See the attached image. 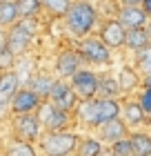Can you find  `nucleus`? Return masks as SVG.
<instances>
[{"mask_svg":"<svg viewBox=\"0 0 151 156\" xmlns=\"http://www.w3.org/2000/svg\"><path fill=\"white\" fill-rule=\"evenodd\" d=\"M120 116V98H87L78 101L74 109V123L76 129L96 132L102 123Z\"/></svg>","mask_w":151,"mask_h":156,"instance_id":"obj_1","label":"nucleus"},{"mask_svg":"<svg viewBox=\"0 0 151 156\" xmlns=\"http://www.w3.org/2000/svg\"><path fill=\"white\" fill-rule=\"evenodd\" d=\"M100 11L93 2H87V0H71V7L67 9L64 18L60 20L64 27V34L78 42L80 38H87L91 34H96L98 25H100Z\"/></svg>","mask_w":151,"mask_h":156,"instance_id":"obj_2","label":"nucleus"},{"mask_svg":"<svg viewBox=\"0 0 151 156\" xmlns=\"http://www.w3.org/2000/svg\"><path fill=\"white\" fill-rule=\"evenodd\" d=\"M38 34V18H27V20H18L13 27L5 29V38H2V47L9 54H13L16 58L27 56L29 49L36 40Z\"/></svg>","mask_w":151,"mask_h":156,"instance_id":"obj_3","label":"nucleus"},{"mask_svg":"<svg viewBox=\"0 0 151 156\" xmlns=\"http://www.w3.org/2000/svg\"><path fill=\"white\" fill-rule=\"evenodd\" d=\"M78 134L76 129H64V132H42L38 138L40 156H74L76 145H78Z\"/></svg>","mask_w":151,"mask_h":156,"instance_id":"obj_4","label":"nucleus"},{"mask_svg":"<svg viewBox=\"0 0 151 156\" xmlns=\"http://www.w3.org/2000/svg\"><path fill=\"white\" fill-rule=\"evenodd\" d=\"M78 54L82 56L87 67H109L113 62V51L100 40L96 34H91L87 38H80L78 42H74Z\"/></svg>","mask_w":151,"mask_h":156,"instance_id":"obj_5","label":"nucleus"},{"mask_svg":"<svg viewBox=\"0 0 151 156\" xmlns=\"http://www.w3.org/2000/svg\"><path fill=\"white\" fill-rule=\"evenodd\" d=\"M36 116H38L42 132H64V129H76L74 123V114L71 112L58 109L51 101H42L36 109Z\"/></svg>","mask_w":151,"mask_h":156,"instance_id":"obj_6","label":"nucleus"},{"mask_svg":"<svg viewBox=\"0 0 151 156\" xmlns=\"http://www.w3.org/2000/svg\"><path fill=\"white\" fill-rule=\"evenodd\" d=\"M7 125H9V134L16 140H25V143H38V138L42 136V125L38 116L33 114H16V116H7Z\"/></svg>","mask_w":151,"mask_h":156,"instance_id":"obj_7","label":"nucleus"},{"mask_svg":"<svg viewBox=\"0 0 151 156\" xmlns=\"http://www.w3.org/2000/svg\"><path fill=\"white\" fill-rule=\"evenodd\" d=\"M80 67H87L82 60V56L78 54L76 45H64L56 51V58H53V76L56 78H62V80H69Z\"/></svg>","mask_w":151,"mask_h":156,"instance_id":"obj_8","label":"nucleus"},{"mask_svg":"<svg viewBox=\"0 0 151 156\" xmlns=\"http://www.w3.org/2000/svg\"><path fill=\"white\" fill-rule=\"evenodd\" d=\"M69 85H71V89L76 91V96L80 98V101L96 98L98 96V72L93 67H80L69 78Z\"/></svg>","mask_w":151,"mask_h":156,"instance_id":"obj_9","label":"nucleus"},{"mask_svg":"<svg viewBox=\"0 0 151 156\" xmlns=\"http://www.w3.org/2000/svg\"><path fill=\"white\" fill-rule=\"evenodd\" d=\"M96 36L105 42L111 51H118V49H125V38H127V29L122 27L116 18H102L96 29Z\"/></svg>","mask_w":151,"mask_h":156,"instance_id":"obj_10","label":"nucleus"},{"mask_svg":"<svg viewBox=\"0 0 151 156\" xmlns=\"http://www.w3.org/2000/svg\"><path fill=\"white\" fill-rule=\"evenodd\" d=\"M47 101H51L58 109H64V112H71V114H74V109H76V105H78V101H80V98H78L76 91L71 89L69 80L56 78V83H53L51 91H49Z\"/></svg>","mask_w":151,"mask_h":156,"instance_id":"obj_11","label":"nucleus"},{"mask_svg":"<svg viewBox=\"0 0 151 156\" xmlns=\"http://www.w3.org/2000/svg\"><path fill=\"white\" fill-rule=\"evenodd\" d=\"M40 103H42V98L36 94V91H31L27 85H20L18 91L11 98V103H9V114L11 116H16V114H33Z\"/></svg>","mask_w":151,"mask_h":156,"instance_id":"obj_12","label":"nucleus"},{"mask_svg":"<svg viewBox=\"0 0 151 156\" xmlns=\"http://www.w3.org/2000/svg\"><path fill=\"white\" fill-rule=\"evenodd\" d=\"M120 118L125 120V125L129 129H140L142 125L149 123V118L145 116V112L138 105L136 96H122L120 98Z\"/></svg>","mask_w":151,"mask_h":156,"instance_id":"obj_13","label":"nucleus"},{"mask_svg":"<svg viewBox=\"0 0 151 156\" xmlns=\"http://www.w3.org/2000/svg\"><path fill=\"white\" fill-rule=\"evenodd\" d=\"M113 18H116L125 29H140V27H147V23H149V16H147V11L142 9V5L118 7Z\"/></svg>","mask_w":151,"mask_h":156,"instance_id":"obj_14","label":"nucleus"},{"mask_svg":"<svg viewBox=\"0 0 151 156\" xmlns=\"http://www.w3.org/2000/svg\"><path fill=\"white\" fill-rule=\"evenodd\" d=\"M129 132H131V129H129V127L125 125V120L118 116V118H111V120H107V123H102L93 134H96V136L109 147L111 143H116V140L129 136Z\"/></svg>","mask_w":151,"mask_h":156,"instance_id":"obj_15","label":"nucleus"},{"mask_svg":"<svg viewBox=\"0 0 151 156\" xmlns=\"http://www.w3.org/2000/svg\"><path fill=\"white\" fill-rule=\"evenodd\" d=\"M118 85H120V94L122 96H136V91L142 87V74L133 65H122L118 69Z\"/></svg>","mask_w":151,"mask_h":156,"instance_id":"obj_16","label":"nucleus"},{"mask_svg":"<svg viewBox=\"0 0 151 156\" xmlns=\"http://www.w3.org/2000/svg\"><path fill=\"white\" fill-rule=\"evenodd\" d=\"M20 87V78L18 74L9 69V72H0V114H9V103L13 94Z\"/></svg>","mask_w":151,"mask_h":156,"instance_id":"obj_17","label":"nucleus"},{"mask_svg":"<svg viewBox=\"0 0 151 156\" xmlns=\"http://www.w3.org/2000/svg\"><path fill=\"white\" fill-rule=\"evenodd\" d=\"M53 83H56L53 72H33L25 85H27L31 91H36V94H38L42 101H47V96H49V91H51Z\"/></svg>","mask_w":151,"mask_h":156,"instance_id":"obj_18","label":"nucleus"},{"mask_svg":"<svg viewBox=\"0 0 151 156\" xmlns=\"http://www.w3.org/2000/svg\"><path fill=\"white\" fill-rule=\"evenodd\" d=\"M105 143L100 140L96 134H91V132H84L78 136V145H76V152L74 156H98L100 152L105 150Z\"/></svg>","mask_w":151,"mask_h":156,"instance_id":"obj_19","label":"nucleus"},{"mask_svg":"<svg viewBox=\"0 0 151 156\" xmlns=\"http://www.w3.org/2000/svg\"><path fill=\"white\" fill-rule=\"evenodd\" d=\"M98 96L100 98H122L116 74H109V72L98 74Z\"/></svg>","mask_w":151,"mask_h":156,"instance_id":"obj_20","label":"nucleus"},{"mask_svg":"<svg viewBox=\"0 0 151 156\" xmlns=\"http://www.w3.org/2000/svg\"><path fill=\"white\" fill-rule=\"evenodd\" d=\"M129 140L133 147V156H151V132L149 129H131Z\"/></svg>","mask_w":151,"mask_h":156,"instance_id":"obj_21","label":"nucleus"},{"mask_svg":"<svg viewBox=\"0 0 151 156\" xmlns=\"http://www.w3.org/2000/svg\"><path fill=\"white\" fill-rule=\"evenodd\" d=\"M151 42L149 34H147V27H140V29H127V38H125V49L131 54H138L142 51L147 45Z\"/></svg>","mask_w":151,"mask_h":156,"instance_id":"obj_22","label":"nucleus"},{"mask_svg":"<svg viewBox=\"0 0 151 156\" xmlns=\"http://www.w3.org/2000/svg\"><path fill=\"white\" fill-rule=\"evenodd\" d=\"M2 154L5 156H40L38 147L33 143H25V140H16V138H11L2 147Z\"/></svg>","mask_w":151,"mask_h":156,"instance_id":"obj_23","label":"nucleus"},{"mask_svg":"<svg viewBox=\"0 0 151 156\" xmlns=\"http://www.w3.org/2000/svg\"><path fill=\"white\" fill-rule=\"evenodd\" d=\"M42 2V13L51 20H62L67 9L71 7V0H40Z\"/></svg>","mask_w":151,"mask_h":156,"instance_id":"obj_24","label":"nucleus"},{"mask_svg":"<svg viewBox=\"0 0 151 156\" xmlns=\"http://www.w3.org/2000/svg\"><path fill=\"white\" fill-rule=\"evenodd\" d=\"M13 2H16V9H18L20 20L40 18L42 16V2H40V0H13Z\"/></svg>","mask_w":151,"mask_h":156,"instance_id":"obj_25","label":"nucleus"},{"mask_svg":"<svg viewBox=\"0 0 151 156\" xmlns=\"http://www.w3.org/2000/svg\"><path fill=\"white\" fill-rule=\"evenodd\" d=\"M20 20L16 2H0V27L2 29H9Z\"/></svg>","mask_w":151,"mask_h":156,"instance_id":"obj_26","label":"nucleus"},{"mask_svg":"<svg viewBox=\"0 0 151 156\" xmlns=\"http://www.w3.org/2000/svg\"><path fill=\"white\" fill-rule=\"evenodd\" d=\"M133 67L145 76V74H151V42L142 49V51L133 54Z\"/></svg>","mask_w":151,"mask_h":156,"instance_id":"obj_27","label":"nucleus"},{"mask_svg":"<svg viewBox=\"0 0 151 156\" xmlns=\"http://www.w3.org/2000/svg\"><path fill=\"white\" fill-rule=\"evenodd\" d=\"M136 101H138V105L142 107L145 116L151 118V87H140L136 91Z\"/></svg>","mask_w":151,"mask_h":156,"instance_id":"obj_28","label":"nucleus"},{"mask_svg":"<svg viewBox=\"0 0 151 156\" xmlns=\"http://www.w3.org/2000/svg\"><path fill=\"white\" fill-rule=\"evenodd\" d=\"M109 150L116 154V156H133V147H131V140H129V136L116 140V143H111Z\"/></svg>","mask_w":151,"mask_h":156,"instance_id":"obj_29","label":"nucleus"},{"mask_svg":"<svg viewBox=\"0 0 151 156\" xmlns=\"http://www.w3.org/2000/svg\"><path fill=\"white\" fill-rule=\"evenodd\" d=\"M13 65H16V56L2 47V51H0V72H9V69H13Z\"/></svg>","mask_w":151,"mask_h":156,"instance_id":"obj_30","label":"nucleus"},{"mask_svg":"<svg viewBox=\"0 0 151 156\" xmlns=\"http://www.w3.org/2000/svg\"><path fill=\"white\" fill-rule=\"evenodd\" d=\"M120 7H133V5H142V0H116Z\"/></svg>","mask_w":151,"mask_h":156,"instance_id":"obj_31","label":"nucleus"},{"mask_svg":"<svg viewBox=\"0 0 151 156\" xmlns=\"http://www.w3.org/2000/svg\"><path fill=\"white\" fill-rule=\"evenodd\" d=\"M142 9L147 11V16H149V20H151V0H142Z\"/></svg>","mask_w":151,"mask_h":156,"instance_id":"obj_32","label":"nucleus"},{"mask_svg":"<svg viewBox=\"0 0 151 156\" xmlns=\"http://www.w3.org/2000/svg\"><path fill=\"white\" fill-rule=\"evenodd\" d=\"M142 87H151V74L142 76Z\"/></svg>","mask_w":151,"mask_h":156,"instance_id":"obj_33","label":"nucleus"},{"mask_svg":"<svg viewBox=\"0 0 151 156\" xmlns=\"http://www.w3.org/2000/svg\"><path fill=\"white\" fill-rule=\"evenodd\" d=\"M98 156H116V154H113V152L109 150V147H105V150H102V152H100Z\"/></svg>","mask_w":151,"mask_h":156,"instance_id":"obj_34","label":"nucleus"},{"mask_svg":"<svg viewBox=\"0 0 151 156\" xmlns=\"http://www.w3.org/2000/svg\"><path fill=\"white\" fill-rule=\"evenodd\" d=\"M147 34H149V38H151V20L147 23Z\"/></svg>","mask_w":151,"mask_h":156,"instance_id":"obj_35","label":"nucleus"},{"mask_svg":"<svg viewBox=\"0 0 151 156\" xmlns=\"http://www.w3.org/2000/svg\"><path fill=\"white\" fill-rule=\"evenodd\" d=\"M87 2H93V5H100L102 0H87Z\"/></svg>","mask_w":151,"mask_h":156,"instance_id":"obj_36","label":"nucleus"},{"mask_svg":"<svg viewBox=\"0 0 151 156\" xmlns=\"http://www.w3.org/2000/svg\"><path fill=\"white\" fill-rule=\"evenodd\" d=\"M2 38H5V29L0 27V40H2Z\"/></svg>","mask_w":151,"mask_h":156,"instance_id":"obj_37","label":"nucleus"},{"mask_svg":"<svg viewBox=\"0 0 151 156\" xmlns=\"http://www.w3.org/2000/svg\"><path fill=\"white\" fill-rule=\"evenodd\" d=\"M147 125H149V132H151V118H149V123H147Z\"/></svg>","mask_w":151,"mask_h":156,"instance_id":"obj_38","label":"nucleus"},{"mask_svg":"<svg viewBox=\"0 0 151 156\" xmlns=\"http://www.w3.org/2000/svg\"><path fill=\"white\" fill-rule=\"evenodd\" d=\"M0 2H13V0H0Z\"/></svg>","mask_w":151,"mask_h":156,"instance_id":"obj_39","label":"nucleus"},{"mask_svg":"<svg viewBox=\"0 0 151 156\" xmlns=\"http://www.w3.org/2000/svg\"><path fill=\"white\" fill-rule=\"evenodd\" d=\"M0 51H2V40H0Z\"/></svg>","mask_w":151,"mask_h":156,"instance_id":"obj_40","label":"nucleus"},{"mask_svg":"<svg viewBox=\"0 0 151 156\" xmlns=\"http://www.w3.org/2000/svg\"><path fill=\"white\" fill-rule=\"evenodd\" d=\"M0 156H5V154H2V152H0Z\"/></svg>","mask_w":151,"mask_h":156,"instance_id":"obj_41","label":"nucleus"}]
</instances>
